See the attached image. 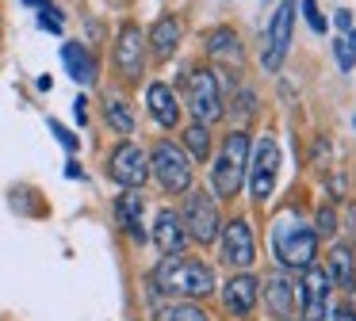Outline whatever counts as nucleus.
Here are the masks:
<instances>
[{"instance_id": "c85d7f7f", "label": "nucleus", "mask_w": 356, "mask_h": 321, "mask_svg": "<svg viewBox=\"0 0 356 321\" xmlns=\"http://www.w3.org/2000/svg\"><path fill=\"white\" fill-rule=\"evenodd\" d=\"M299 12L307 15V23H310L314 35H325V15L318 12V0H299Z\"/></svg>"}, {"instance_id": "423d86ee", "label": "nucleus", "mask_w": 356, "mask_h": 321, "mask_svg": "<svg viewBox=\"0 0 356 321\" xmlns=\"http://www.w3.org/2000/svg\"><path fill=\"white\" fill-rule=\"evenodd\" d=\"M146 61H149L146 31H142L134 19H123L119 31H115V42H111V65H115L119 81L138 84L142 76H146Z\"/></svg>"}, {"instance_id": "e433bc0d", "label": "nucleus", "mask_w": 356, "mask_h": 321, "mask_svg": "<svg viewBox=\"0 0 356 321\" xmlns=\"http://www.w3.org/2000/svg\"><path fill=\"white\" fill-rule=\"evenodd\" d=\"M353 126H356V119H353Z\"/></svg>"}, {"instance_id": "412c9836", "label": "nucleus", "mask_w": 356, "mask_h": 321, "mask_svg": "<svg viewBox=\"0 0 356 321\" xmlns=\"http://www.w3.org/2000/svg\"><path fill=\"white\" fill-rule=\"evenodd\" d=\"M62 61H65V69H70V76L77 84H92L96 81V58H92V50H88L85 42H65L62 46Z\"/></svg>"}, {"instance_id": "ddd939ff", "label": "nucleus", "mask_w": 356, "mask_h": 321, "mask_svg": "<svg viewBox=\"0 0 356 321\" xmlns=\"http://www.w3.org/2000/svg\"><path fill=\"white\" fill-rule=\"evenodd\" d=\"M111 218H115V226L123 229L127 241H134V245H146L149 241L146 199H142V191H119V195L111 199Z\"/></svg>"}, {"instance_id": "2f4dec72", "label": "nucleus", "mask_w": 356, "mask_h": 321, "mask_svg": "<svg viewBox=\"0 0 356 321\" xmlns=\"http://www.w3.org/2000/svg\"><path fill=\"white\" fill-rule=\"evenodd\" d=\"M65 176H70V180H85V168H81V160L70 157V165H65Z\"/></svg>"}, {"instance_id": "6ab92c4d", "label": "nucleus", "mask_w": 356, "mask_h": 321, "mask_svg": "<svg viewBox=\"0 0 356 321\" xmlns=\"http://www.w3.org/2000/svg\"><path fill=\"white\" fill-rule=\"evenodd\" d=\"M104 122H108V126L115 130L119 138H131V134H134V126H138L131 99L119 96V92H108V96H104Z\"/></svg>"}, {"instance_id": "f257e3e1", "label": "nucleus", "mask_w": 356, "mask_h": 321, "mask_svg": "<svg viewBox=\"0 0 356 321\" xmlns=\"http://www.w3.org/2000/svg\"><path fill=\"white\" fill-rule=\"evenodd\" d=\"M146 287L154 298H184V302H200V298H211L218 290L215 268L207 260H195L188 252H177V256H161L154 264V272L146 275Z\"/></svg>"}, {"instance_id": "c9c22d12", "label": "nucleus", "mask_w": 356, "mask_h": 321, "mask_svg": "<svg viewBox=\"0 0 356 321\" xmlns=\"http://www.w3.org/2000/svg\"><path fill=\"white\" fill-rule=\"evenodd\" d=\"M24 4H27V8H42L47 0H24Z\"/></svg>"}, {"instance_id": "6e6552de", "label": "nucleus", "mask_w": 356, "mask_h": 321, "mask_svg": "<svg viewBox=\"0 0 356 321\" xmlns=\"http://www.w3.org/2000/svg\"><path fill=\"white\" fill-rule=\"evenodd\" d=\"M180 222L188 229V241L195 245H215L218 229H222V214H218V199L211 191H188Z\"/></svg>"}, {"instance_id": "9b49d317", "label": "nucleus", "mask_w": 356, "mask_h": 321, "mask_svg": "<svg viewBox=\"0 0 356 321\" xmlns=\"http://www.w3.org/2000/svg\"><path fill=\"white\" fill-rule=\"evenodd\" d=\"M330 295L333 283L325 275V268L310 264L307 272L299 275V321H325L330 313Z\"/></svg>"}, {"instance_id": "7ed1b4c3", "label": "nucleus", "mask_w": 356, "mask_h": 321, "mask_svg": "<svg viewBox=\"0 0 356 321\" xmlns=\"http://www.w3.org/2000/svg\"><path fill=\"white\" fill-rule=\"evenodd\" d=\"M249 142L245 130H230L222 138V153L215 157V168H211V183H215L218 199H234L241 188H245V168H249Z\"/></svg>"}, {"instance_id": "f8f14e48", "label": "nucleus", "mask_w": 356, "mask_h": 321, "mask_svg": "<svg viewBox=\"0 0 356 321\" xmlns=\"http://www.w3.org/2000/svg\"><path fill=\"white\" fill-rule=\"evenodd\" d=\"M295 12H299V0H280V8L268 19V46H264V69L280 73L287 58V46H291V31H295Z\"/></svg>"}, {"instance_id": "72a5a7b5", "label": "nucleus", "mask_w": 356, "mask_h": 321, "mask_svg": "<svg viewBox=\"0 0 356 321\" xmlns=\"http://www.w3.org/2000/svg\"><path fill=\"white\" fill-rule=\"evenodd\" d=\"M330 321H356V313H353V310H333Z\"/></svg>"}, {"instance_id": "39448f33", "label": "nucleus", "mask_w": 356, "mask_h": 321, "mask_svg": "<svg viewBox=\"0 0 356 321\" xmlns=\"http://www.w3.org/2000/svg\"><path fill=\"white\" fill-rule=\"evenodd\" d=\"M192 172L195 168L188 160V153L177 142H169V138H161L149 149V180L161 183L165 195H188L192 191Z\"/></svg>"}, {"instance_id": "473e14b6", "label": "nucleus", "mask_w": 356, "mask_h": 321, "mask_svg": "<svg viewBox=\"0 0 356 321\" xmlns=\"http://www.w3.org/2000/svg\"><path fill=\"white\" fill-rule=\"evenodd\" d=\"M73 115H77V122L88 119V99H85V96H77V104H73Z\"/></svg>"}, {"instance_id": "dca6fc26", "label": "nucleus", "mask_w": 356, "mask_h": 321, "mask_svg": "<svg viewBox=\"0 0 356 321\" xmlns=\"http://www.w3.org/2000/svg\"><path fill=\"white\" fill-rule=\"evenodd\" d=\"M222 306L226 313H234V318H249V313L257 310V302H261V279L249 272H234L230 279L222 283Z\"/></svg>"}, {"instance_id": "f3484780", "label": "nucleus", "mask_w": 356, "mask_h": 321, "mask_svg": "<svg viewBox=\"0 0 356 321\" xmlns=\"http://www.w3.org/2000/svg\"><path fill=\"white\" fill-rule=\"evenodd\" d=\"M146 107H149V119L161 130H177L180 119H184V104L172 92V84H165V81H154L146 88Z\"/></svg>"}, {"instance_id": "a878e982", "label": "nucleus", "mask_w": 356, "mask_h": 321, "mask_svg": "<svg viewBox=\"0 0 356 321\" xmlns=\"http://www.w3.org/2000/svg\"><path fill=\"white\" fill-rule=\"evenodd\" d=\"M253 115H257V96H253L249 88H238V92H234V119L245 126ZM241 126H238V130H241Z\"/></svg>"}, {"instance_id": "1a4fd4ad", "label": "nucleus", "mask_w": 356, "mask_h": 321, "mask_svg": "<svg viewBox=\"0 0 356 321\" xmlns=\"http://www.w3.org/2000/svg\"><path fill=\"white\" fill-rule=\"evenodd\" d=\"M276 176H280V142L272 134L257 138V145L249 149V168H245V183H249V195L253 203H264L276 188Z\"/></svg>"}, {"instance_id": "cd10ccee", "label": "nucleus", "mask_w": 356, "mask_h": 321, "mask_svg": "<svg viewBox=\"0 0 356 321\" xmlns=\"http://www.w3.org/2000/svg\"><path fill=\"white\" fill-rule=\"evenodd\" d=\"M314 233L318 237H333V233H337V211H333V206H318Z\"/></svg>"}, {"instance_id": "0eeeda50", "label": "nucleus", "mask_w": 356, "mask_h": 321, "mask_svg": "<svg viewBox=\"0 0 356 321\" xmlns=\"http://www.w3.org/2000/svg\"><path fill=\"white\" fill-rule=\"evenodd\" d=\"M108 180L119 191H142L149 183V153L138 142L123 138L115 149L108 153Z\"/></svg>"}, {"instance_id": "5701e85b", "label": "nucleus", "mask_w": 356, "mask_h": 321, "mask_svg": "<svg viewBox=\"0 0 356 321\" xmlns=\"http://www.w3.org/2000/svg\"><path fill=\"white\" fill-rule=\"evenodd\" d=\"M180 149L188 153L192 165H207L211 160V126H203V122H188L184 134H180Z\"/></svg>"}, {"instance_id": "2eb2a0df", "label": "nucleus", "mask_w": 356, "mask_h": 321, "mask_svg": "<svg viewBox=\"0 0 356 321\" xmlns=\"http://www.w3.org/2000/svg\"><path fill=\"white\" fill-rule=\"evenodd\" d=\"M149 245H154L161 256H177V252L188 249V229L180 222V211L172 206H161L154 214V226H149Z\"/></svg>"}, {"instance_id": "f03ea898", "label": "nucleus", "mask_w": 356, "mask_h": 321, "mask_svg": "<svg viewBox=\"0 0 356 321\" xmlns=\"http://www.w3.org/2000/svg\"><path fill=\"white\" fill-rule=\"evenodd\" d=\"M272 252L284 268L307 272L310 264H318V233L314 226L299 218V214H280L272 222Z\"/></svg>"}, {"instance_id": "aec40b11", "label": "nucleus", "mask_w": 356, "mask_h": 321, "mask_svg": "<svg viewBox=\"0 0 356 321\" xmlns=\"http://www.w3.org/2000/svg\"><path fill=\"white\" fill-rule=\"evenodd\" d=\"M325 275H330V283L341 290L356 287V260H353V249H348V245H333L330 249V256H325Z\"/></svg>"}, {"instance_id": "9d476101", "label": "nucleus", "mask_w": 356, "mask_h": 321, "mask_svg": "<svg viewBox=\"0 0 356 321\" xmlns=\"http://www.w3.org/2000/svg\"><path fill=\"white\" fill-rule=\"evenodd\" d=\"M218 249H222V260L234 268V272H249L257 260V241H253V226L249 218H230L222 229H218Z\"/></svg>"}, {"instance_id": "f704fd0d", "label": "nucleus", "mask_w": 356, "mask_h": 321, "mask_svg": "<svg viewBox=\"0 0 356 321\" xmlns=\"http://www.w3.org/2000/svg\"><path fill=\"white\" fill-rule=\"evenodd\" d=\"M348 226H353V233H356V203H348Z\"/></svg>"}, {"instance_id": "a211bd4d", "label": "nucleus", "mask_w": 356, "mask_h": 321, "mask_svg": "<svg viewBox=\"0 0 356 321\" xmlns=\"http://www.w3.org/2000/svg\"><path fill=\"white\" fill-rule=\"evenodd\" d=\"M180 35H184V23L180 15H157L154 27L146 31V50L154 54L157 61H169L180 46Z\"/></svg>"}, {"instance_id": "b1692460", "label": "nucleus", "mask_w": 356, "mask_h": 321, "mask_svg": "<svg viewBox=\"0 0 356 321\" xmlns=\"http://www.w3.org/2000/svg\"><path fill=\"white\" fill-rule=\"evenodd\" d=\"M154 321H211L200 302H184V298H169L154 310Z\"/></svg>"}, {"instance_id": "c756f323", "label": "nucleus", "mask_w": 356, "mask_h": 321, "mask_svg": "<svg viewBox=\"0 0 356 321\" xmlns=\"http://www.w3.org/2000/svg\"><path fill=\"white\" fill-rule=\"evenodd\" d=\"M47 126H50V134H54V138H58V142H62V145H65V149H70V153H77V149H81L77 134H73V130H65V126H62V122H58V119H50Z\"/></svg>"}, {"instance_id": "4468645a", "label": "nucleus", "mask_w": 356, "mask_h": 321, "mask_svg": "<svg viewBox=\"0 0 356 321\" xmlns=\"http://www.w3.org/2000/svg\"><path fill=\"white\" fill-rule=\"evenodd\" d=\"M264 306L276 321H291L295 310H299V279H291L287 272H268L261 283Z\"/></svg>"}, {"instance_id": "393cba45", "label": "nucleus", "mask_w": 356, "mask_h": 321, "mask_svg": "<svg viewBox=\"0 0 356 321\" xmlns=\"http://www.w3.org/2000/svg\"><path fill=\"white\" fill-rule=\"evenodd\" d=\"M333 58H337L341 73H353V69H356V27L348 31V35L333 38Z\"/></svg>"}, {"instance_id": "bb28decb", "label": "nucleus", "mask_w": 356, "mask_h": 321, "mask_svg": "<svg viewBox=\"0 0 356 321\" xmlns=\"http://www.w3.org/2000/svg\"><path fill=\"white\" fill-rule=\"evenodd\" d=\"M39 27L50 31V35H62V8L47 0V4L39 8Z\"/></svg>"}, {"instance_id": "4be33fe9", "label": "nucleus", "mask_w": 356, "mask_h": 321, "mask_svg": "<svg viewBox=\"0 0 356 321\" xmlns=\"http://www.w3.org/2000/svg\"><path fill=\"white\" fill-rule=\"evenodd\" d=\"M207 58L222 61V65H238L241 61V38L234 35V27H215L207 35Z\"/></svg>"}, {"instance_id": "7c9ffc66", "label": "nucleus", "mask_w": 356, "mask_h": 321, "mask_svg": "<svg viewBox=\"0 0 356 321\" xmlns=\"http://www.w3.org/2000/svg\"><path fill=\"white\" fill-rule=\"evenodd\" d=\"M333 27H337L341 35H348V31H353V12H348V8H337V12H333Z\"/></svg>"}, {"instance_id": "20e7f679", "label": "nucleus", "mask_w": 356, "mask_h": 321, "mask_svg": "<svg viewBox=\"0 0 356 321\" xmlns=\"http://www.w3.org/2000/svg\"><path fill=\"white\" fill-rule=\"evenodd\" d=\"M184 107L192 111V122H218L226 115V96H222V81L211 65H195L184 76Z\"/></svg>"}]
</instances>
